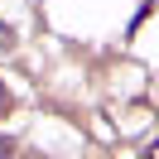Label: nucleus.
Returning <instances> with one entry per match:
<instances>
[{"label": "nucleus", "instance_id": "2", "mask_svg": "<svg viewBox=\"0 0 159 159\" xmlns=\"http://www.w3.org/2000/svg\"><path fill=\"white\" fill-rule=\"evenodd\" d=\"M10 106H15V97H10V87H5V82H0V120L10 116Z\"/></svg>", "mask_w": 159, "mask_h": 159}, {"label": "nucleus", "instance_id": "3", "mask_svg": "<svg viewBox=\"0 0 159 159\" xmlns=\"http://www.w3.org/2000/svg\"><path fill=\"white\" fill-rule=\"evenodd\" d=\"M0 159H10V140H5V135H0Z\"/></svg>", "mask_w": 159, "mask_h": 159}, {"label": "nucleus", "instance_id": "4", "mask_svg": "<svg viewBox=\"0 0 159 159\" xmlns=\"http://www.w3.org/2000/svg\"><path fill=\"white\" fill-rule=\"evenodd\" d=\"M149 159H159V140H154V145H149Z\"/></svg>", "mask_w": 159, "mask_h": 159}, {"label": "nucleus", "instance_id": "1", "mask_svg": "<svg viewBox=\"0 0 159 159\" xmlns=\"http://www.w3.org/2000/svg\"><path fill=\"white\" fill-rule=\"evenodd\" d=\"M15 48V29H10V24H5V20H0V58H5V53H10Z\"/></svg>", "mask_w": 159, "mask_h": 159}]
</instances>
